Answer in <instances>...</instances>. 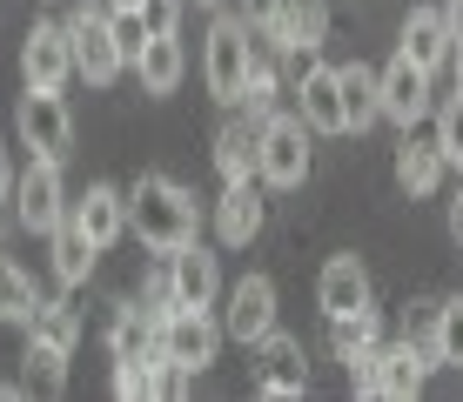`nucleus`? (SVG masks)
<instances>
[{"label": "nucleus", "instance_id": "1", "mask_svg": "<svg viewBox=\"0 0 463 402\" xmlns=\"http://www.w3.org/2000/svg\"><path fill=\"white\" fill-rule=\"evenodd\" d=\"M195 221H202L195 195H188L182 182H168V174H141V182L128 188V229L148 241L155 255H168V248H182V241H195Z\"/></svg>", "mask_w": 463, "mask_h": 402}, {"label": "nucleus", "instance_id": "2", "mask_svg": "<svg viewBox=\"0 0 463 402\" xmlns=\"http://www.w3.org/2000/svg\"><path fill=\"white\" fill-rule=\"evenodd\" d=\"M68 41H74V74L88 88H108L128 54H121V34H115V7H74L68 14Z\"/></svg>", "mask_w": 463, "mask_h": 402}, {"label": "nucleus", "instance_id": "3", "mask_svg": "<svg viewBox=\"0 0 463 402\" xmlns=\"http://www.w3.org/2000/svg\"><path fill=\"white\" fill-rule=\"evenodd\" d=\"M14 135H21V148H34L41 161H61L74 148V115L68 101H61V88H34L27 80L21 108H14Z\"/></svg>", "mask_w": 463, "mask_h": 402}, {"label": "nucleus", "instance_id": "4", "mask_svg": "<svg viewBox=\"0 0 463 402\" xmlns=\"http://www.w3.org/2000/svg\"><path fill=\"white\" fill-rule=\"evenodd\" d=\"M249 54H255L249 21H242V14H215V27H209V54H202V74H209V94H215L222 108H235V101H242Z\"/></svg>", "mask_w": 463, "mask_h": 402}, {"label": "nucleus", "instance_id": "5", "mask_svg": "<svg viewBox=\"0 0 463 402\" xmlns=\"http://www.w3.org/2000/svg\"><path fill=\"white\" fill-rule=\"evenodd\" d=\"M309 135H316V127L302 115H269L262 121V161H255V182L302 188V182H309Z\"/></svg>", "mask_w": 463, "mask_h": 402}, {"label": "nucleus", "instance_id": "6", "mask_svg": "<svg viewBox=\"0 0 463 402\" xmlns=\"http://www.w3.org/2000/svg\"><path fill=\"white\" fill-rule=\"evenodd\" d=\"M155 349H162L175 369L202 376V369L215 362V349H222V322L209 309H175V315H162V342Z\"/></svg>", "mask_w": 463, "mask_h": 402}, {"label": "nucleus", "instance_id": "7", "mask_svg": "<svg viewBox=\"0 0 463 402\" xmlns=\"http://www.w3.org/2000/svg\"><path fill=\"white\" fill-rule=\"evenodd\" d=\"M302 80H296V101H302V121L316 127V135H349V115H343V74L323 68L316 54H289Z\"/></svg>", "mask_w": 463, "mask_h": 402}, {"label": "nucleus", "instance_id": "8", "mask_svg": "<svg viewBox=\"0 0 463 402\" xmlns=\"http://www.w3.org/2000/svg\"><path fill=\"white\" fill-rule=\"evenodd\" d=\"M14 215H21L27 235H54L61 221H68V201H61V161H41L21 174V188H14Z\"/></svg>", "mask_w": 463, "mask_h": 402}, {"label": "nucleus", "instance_id": "9", "mask_svg": "<svg viewBox=\"0 0 463 402\" xmlns=\"http://www.w3.org/2000/svg\"><path fill=\"white\" fill-rule=\"evenodd\" d=\"M21 74L34 88H68L74 74V41H68V21H34L21 41Z\"/></svg>", "mask_w": 463, "mask_h": 402}, {"label": "nucleus", "instance_id": "10", "mask_svg": "<svg viewBox=\"0 0 463 402\" xmlns=\"http://www.w3.org/2000/svg\"><path fill=\"white\" fill-rule=\"evenodd\" d=\"M269 329H276V282H269V276H242L229 288L222 335H235V342H262Z\"/></svg>", "mask_w": 463, "mask_h": 402}, {"label": "nucleus", "instance_id": "11", "mask_svg": "<svg viewBox=\"0 0 463 402\" xmlns=\"http://www.w3.org/2000/svg\"><path fill=\"white\" fill-rule=\"evenodd\" d=\"M255 41H269L276 54H316L329 41V0H282L276 27L255 34Z\"/></svg>", "mask_w": 463, "mask_h": 402}, {"label": "nucleus", "instance_id": "12", "mask_svg": "<svg viewBox=\"0 0 463 402\" xmlns=\"http://www.w3.org/2000/svg\"><path fill=\"white\" fill-rule=\"evenodd\" d=\"M383 115L396 127H417L430 115V68H417L403 47H396V61L383 68Z\"/></svg>", "mask_w": 463, "mask_h": 402}, {"label": "nucleus", "instance_id": "13", "mask_svg": "<svg viewBox=\"0 0 463 402\" xmlns=\"http://www.w3.org/2000/svg\"><path fill=\"white\" fill-rule=\"evenodd\" d=\"M262 221H269V201H262V188H255V182H229V188H222V201H215L222 248H249V241L262 235Z\"/></svg>", "mask_w": 463, "mask_h": 402}, {"label": "nucleus", "instance_id": "14", "mask_svg": "<svg viewBox=\"0 0 463 402\" xmlns=\"http://www.w3.org/2000/svg\"><path fill=\"white\" fill-rule=\"evenodd\" d=\"M168 262H175V295H182V309H215V295H222V262L202 241H182V248H168Z\"/></svg>", "mask_w": 463, "mask_h": 402}, {"label": "nucleus", "instance_id": "15", "mask_svg": "<svg viewBox=\"0 0 463 402\" xmlns=\"http://www.w3.org/2000/svg\"><path fill=\"white\" fill-rule=\"evenodd\" d=\"M255 349H262V376H255V389H262V396H302V389H309V362H302V342H296V335H276V329H269Z\"/></svg>", "mask_w": 463, "mask_h": 402}, {"label": "nucleus", "instance_id": "16", "mask_svg": "<svg viewBox=\"0 0 463 402\" xmlns=\"http://www.w3.org/2000/svg\"><path fill=\"white\" fill-rule=\"evenodd\" d=\"M443 148L437 141H417V127H403V141H396V188H403L410 201H423V195H437L443 188Z\"/></svg>", "mask_w": 463, "mask_h": 402}, {"label": "nucleus", "instance_id": "17", "mask_svg": "<svg viewBox=\"0 0 463 402\" xmlns=\"http://www.w3.org/2000/svg\"><path fill=\"white\" fill-rule=\"evenodd\" d=\"M316 302H323V315L370 309V268H363L356 255H329L323 276H316Z\"/></svg>", "mask_w": 463, "mask_h": 402}, {"label": "nucleus", "instance_id": "18", "mask_svg": "<svg viewBox=\"0 0 463 402\" xmlns=\"http://www.w3.org/2000/svg\"><path fill=\"white\" fill-rule=\"evenodd\" d=\"M74 229H81L94 248H108V241H121V229H128V195L121 188H108V182H94L81 201H74Z\"/></svg>", "mask_w": 463, "mask_h": 402}, {"label": "nucleus", "instance_id": "19", "mask_svg": "<svg viewBox=\"0 0 463 402\" xmlns=\"http://www.w3.org/2000/svg\"><path fill=\"white\" fill-rule=\"evenodd\" d=\"M403 54L417 61V68L437 74L443 61H457V34H450V21H443L437 7H410V21H403Z\"/></svg>", "mask_w": 463, "mask_h": 402}, {"label": "nucleus", "instance_id": "20", "mask_svg": "<svg viewBox=\"0 0 463 402\" xmlns=\"http://www.w3.org/2000/svg\"><path fill=\"white\" fill-rule=\"evenodd\" d=\"M255 161H262V121H249V115L222 121V135H215L222 182H255Z\"/></svg>", "mask_w": 463, "mask_h": 402}, {"label": "nucleus", "instance_id": "21", "mask_svg": "<svg viewBox=\"0 0 463 402\" xmlns=\"http://www.w3.org/2000/svg\"><path fill=\"white\" fill-rule=\"evenodd\" d=\"M376 362H383V396H396V402H410V396H423V376H430V356L417 342H396V349H383L376 342Z\"/></svg>", "mask_w": 463, "mask_h": 402}, {"label": "nucleus", "instance_id": "22", "mask_svg": "<svg viewBox=\"0 0 463 402\" xmlns=\"http://www.w3.org/2000/svg\"><path fill=\"white\" fill-rule=\"evenodd\" d=\"M155 342H162V315H155V309H121L115 329H108V356H115V362L155 356Z\"/></svg>", "mask_w": 463, "mask_h": 402}, {"label": "nucleus", "instance_id": "23", "mask_svg": "<svg viewBox=\"0 0 463 402\" xmlns=\"http://www.w3.org/2000/svg\"><path fill=\"white\" fill-rule=\"evenodd\" d=\"M135 74H141V88H148V94H175V88H182V74H188L182 41H175V34H155L148 47H141Z\"/></svg>", "mask_w": 463, "mask_h": 402}, {"label": "nucleus", "instance_id": "24", "mask_svg": "<svg viewBox=\"0 0 463 402\" xmlns=\"http://www.w3.org/2000/svg\"><path fill=\"white\" fill-rule=\"evenodd\" d=\"M343 74V115H349V127H370L376 115H383V74H370L363 61H349V68H336Z\"/></svg>", "mask_w": 463, "mask_h": 402}, {"label": "nucleus", "instance_id": "25", "mask_svg": "<svg viewBox=\"0 0 463 402\" xmlns=\"http://www.w3.org/2000/svg\"><path fill=\"white\" fill-rule=\"evenodd\" d=\"M242 108L249 121H269L276 115V47L269 41H255V54H249V80H242Z\"/></svg>", "mask_w": 463, "mask_h": 402}, {"label": "nucleus", "instance_id": "26", "mask_svg": "<svg viewBox=\"0 0 463 402\" xmlns=\"http://www.w3.org/2000/svg\"><path fill=\"white\" fill-rule=\"evenodd\" d=\"M94 255H101V248H94L74 221H61V229H54V282L61 288H81L94 276Z\"/></svg>", "mask_w": 463, "mask_h": 402}, {"label": "nucleus", "instance_id": "27", "mask_svg": "<svg viewBox=\"0 0 463 402\" xmlns=\"http://www.w3.org/2000/svg\"><path fill=\"white\" fill-rule=\"evenodd\" d=\"M329 349H336V362H363L376 349V309L329 315Z\"/></svg>", "mask_w": 463, "mask_h": 402}, {"label": "nucleus", "instance_id": "28", "mask_svg": "<svg viewBox=\"0 0 463 402\" xmlns=\"http://www.w3.org/2000/svg\"><path fill=\"white\" fill-rule=\"evenodd\" d=\"M34 382H41V396H61V389H68V349L27 335V389H34Z\"/></svg>", "mask_w": 463, "mask_h": 402}, {"label": "nucleus", "instance_id": "29", "mask_svg": "<svg viewBox=\"0 0 463 402\" xmlns=\"http://www.w3.org/2000/svg\"><path fill=\"white\" fill-rule=\"evenodd\" d=\"M34 315H41V295H34V282L21 276V268L0 255V322H27L34 329Z\"/></svg>", "mask_w": 463, "mask_h": 402}, {"label": "nucleus", "instance_id": "30", "mask_svg": "<svg viewBox=\"0 0 463 402\" xmlns=\"http://www.w3.org/2000/svg\"><path fill=\"white\" fill-rule=\"evenodd\" d=\"M430 329H437V362L463 369V295L437 302V309H430Z\"/></svg>", "mask_w": 463, "mask_h": 402}, {"label": "nucleus", "instance_id": "31", "mask_svg": "<svg viewBox=\"0 0 463 402\" xmlns=\"http://www.w3.org/2000/svg\"><path fill=\"white\" fill-rule=\"evenodd\" d=\"M34 335L74 356V342H81V315H74L68 302H41V315H34Z\"/></svg>", "mask_w": 463, "mask_h": 402}, {"label": "nucleus", "instance_id": "32", "mask_svg": "<svg viewBox=\"0 0 463 402\" xmlns=\"http://www.w3.org/2000/svg\"><path fill=\"white\" fill-rule=\"evenodd\" d=\"M437 148H443V161H450V168H463V88L437 108Z\"/></svg>", "mask_w": 463, "mask_h": 402}, {"label": "nucleus", "instance_id": "33", "mask_svg": "<svg viewBox=\"0 0 463 402\" xmlns=\"http://www.w3.org/2000/svg\"><path fill=\"white\" fill-rule=\"evenodd\" d=\"M141 302H148L155 315H175V309H182V295H175V262H168V255L148 268V282H141Z\"/></svg>", "mask_w": 463, "mask_h": 402}, {"label": "nucleus", "instance_id": "34", "mask_svg": "<svg viewBox=\"0 0 463 402\" xmlns=\"http://www.w3.org/2000/svg\"><path fill=\"white\" fill-rule=\"evenodd\" d=\"M115 34H121V54H128V68L141 61V47H148L155 34H148V21L141 14H115Z\"/></svg>", "mask_w": 463, "mask_h": 402}, {"label": "nucleus", "instance_id": "35", "mask_svg": "<svg viewBox=\"0 0 463 402\" xmlns=\"http://www.w3.org/2000/svg\"><path fill=\"white\" fill-rule=\"evenodd\" d=\"M141 21H148V34H175L182 27V0H141Z\"/></svg>", "mask_w": 463, "mask_h": 402}, {"label": "nucleus", "instance_id": "36", "mask_svg": "<svg viewBox=\"0 0 463 402\" xmlns=\"http://www.w3.org/2000/svg\"><path fill=\"white\" fill-rule=\"evenodd\" d=\"M276 14H282V0H242V21L255 27V34H269V27H276Z\"/></svg>", "mask_w": 463, "mask_h": 402}, {"label": "nucleus", "instance_id": "37", "mask_svg": "<svg viewBox=\"0 0 463 402\" xmlns=\"http://www.w3.org/2000/svg\"><path fill=\"white\" fill-rule=\"evenodd\" d=\"M14 188H21V174H14V161H7V148H0V208L14 201Z\"/></svg>", "mask_w": 463, "mask_h": 402}, {"label": "nucleus", "instance_id": "38", "mask_svg": "<svg viewBox=\"0 0 463 402\" xmlns=\"http://www.w3.org/2000/svg\"><path fill=\"white\" fill-rule=\"evenodd\" d=\"M450 235H457V248H463V188L450 195Z\"/></svg>", "mask_w": 463, "mask_h": 402}, {"label": "nucleus", "instance_id": "39", "mask_svg": "<svg viewBox=\"0 0 463 402\" xmlns=\"http://www.w3.org/2000/svg\"><path fill=\"white\" fill-rule=\"evenodd\" d=\"M443 21H450V34L463 41V0H450V7H443Z\"/></svg>", "mask_w": 463, "mask_h": 402}, {"label": "nucleus", "instance_id": "40", "mask_svg": "<svg viewBox=\"0 0 463 402\" xmlns=\"http://www.w3.org/2000/svg\"><path fill=\"white\" fill-rule=\"evenodd\" d=\"M108 7H115V14H141V0H108Z\"/></svg>", "mask_w": 463, "mask_h": 402}, {"label": "nucleus", "instance_id": "41", "mask_svg": "<svg viewBox=\"0 0 463 402\" xmlns=\"http://www.w3.org/2000/svg\"><path fill=\"white\" fill-rule=\"evenodd\" d=\"M457 88H463V41H457Z\"/></svg>", "mask_w": 463, "mask_h": 402}, {"label": "nucleus", "instance_id": "42", "mask_svg": "<svg viewBox=\"0 0 463 402\" xmlns=\"http://www.w3.org/2000/svg\"><path fill=\"white\" fill-rule=\"evenodd\" d=\"M195 7H222V0H195Z\"/></svg>", "mask_w": 463, "mask_h": 402}]
</instances>
